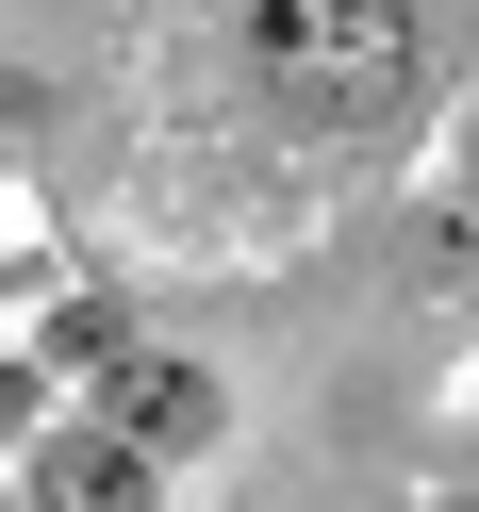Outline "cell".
Here are the masks:
<instances>
[{"instance_id": "obj_1", "label": "cell", "mask_w": 479, "mask_h": 512, "mask_svg": "<svg viewBox=\"0 0 479 512\" xmlns=\"http://www.w3.org/2000/svg\"><path fill=\"white\" fill-rule=\"evenodd\" d=\"M248 50L298 116L364 133V116L413 100V0H248Z\"/></svg>"}, {"instance_id": "obj_2", "label": "cell", "mask_w": 479, "mask_h": 512, "mask_svg": "<svg viewBox=\"0 0 479 512\" xmlns=\"http://www.w3.org/2000/svg\"><path fill=\"white\" fill-rule=\"evenodd\" d=\"M34 512H166V463L133 430H50L34 446Z\"/></svg>"}, {"instance_id": "obj_3", "label": "cell", "mask_w": 479, "mask_h": 512, "mask_svg": "<svg viewBox=\"0 0 479 512\" xmlns=\"http://www.w3.org/2000/svg\"><path fill=\"white\" fill-rule=\"evenodd\" d=\"M116 430H133L149 463H182V446L215 430V380L199 364H116Z\"/></svg>"}]
</instances>
